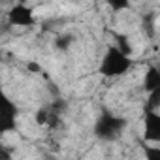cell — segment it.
<instances>
[{"instance_id":"cell-3","label":"cell","mask_w":160,"mask_h":160,"mask_svg":"<svg viewBox=\"0 0 160 160\" xmlns=\"http://www.w3.org/2000/svg\"><path fill=\"white\" fill-rule=\"evenodd\" d=\"M8 21L13 27L27 28V27H32L36 23V13H34V10L27 2H15L8 10Z\"/></svg>"},{"instance_id":"cell-8","label":"cell","mask_w":160,"mask_h":160,"mask_svg":"<svg viewBox=\"0 0 160 160\" xmlns=\"http://www.w3.org/2000/svg\"><path fill=\"white\" fill-rule=\"evenodd\" d=\"M72 43H73V38H72L70 34H60V36H57V40H55V47L60 49V51L70 49Z\"/></svg>"},{"instance_id":"cell-9","label":"cell","mask_w":160,"mask_h":160,"mask_svg":"<svg viewBox=\"0 0 160 160\" xmlns=\"http://www.w3.org/2000/svg\"><path fill=\"white\" fill-rule=\"evenodd\" d=\"M115 45H117L121 51H124L126 55H132V43H130L128 36H124V34H117V42H115Z\"/></svg>"},{"instance_id":"cell-11","label":"cell","mask_w":160,"mask_h":160,"mask_svg":"<svg viewBox=\"0 0 160 160\" xmlns=\"http://www.w3.org/2000/svg\"><path fill=\"white\" fill-rule=\"evenodd\" d=\"M27 68H28V72H32V73H40V72H42V66L36 64V62H28Z\"/></svg>"},{"instance_id":"cell-5","label":"cell","mask_w":160,"mask_h":160,"mask_svg":"<svg viewBox=\"0 0 160 160\" xmlns=\"http://www.w3.org/2000/svg\"><path fill=\"white\" fill-rule=\"evenodd\" d=\"M17 104L4 96L2 100V106H0V132L2 134H10V132H15V124H17Z\"/></svg>"},{"instance_id":"cell-7","label":"cell","mask_w":160,"mask_h":160,"mask_svg":"<svg viewBox=\"0 0 160 160\" xmlns=\"http://www.w3.org/2000/svg\"><path fill=\"white\" fill-rule=\"evenodd\" d=\"M106 6L115 13H122V12L130 10L132 0H106Z\"/></svg>"},{"instance_id":"cell-1","label":"cell","mask_w":160,"mask_h":160,"mask_svg":"<svg viewBox=\"0 0 160 160\" xmlns=\"http://www.w3.org/2000/svg\"><path fill=\"white\" fill-rule=\"evenodd\" d=\"M132 66H134V60L130 55L121 51L117 45H109L106 49L104 57L100 58L98 72H100V75H104L108 79H115V77L126 75L132 70Z\"/></svg>"},{"instance_id":"cell-10","label":"cell","mask_w":160,"mask_h":160,"mask_svg":"<svg viewBox=\"0 0 160 160\" xmlns=\"http://www.w3.org/2000/svg\"><path fill=\"white\" fill-rule=\"evenodd\" d=\"M160 143H151V147L145 149V156L149 158H160V149H158Z\"/></svg>"},{"instance_id":"cell-12","label":"cell","mask_w":160,"mask_h":160,"mask_svg":"<svg viewBox=\"0 0 160 160\" xmlns=\"http://www.w3.org/2000/svg\"><path fill=\"white\" fill-rule=\"evenodd\" d=\"M158 70H160V64H158Z\"/></svg>"},{"instance_id":"cell-4","label":"cell","mask_w":160,"mask_h":160,"mask_svg":"<svg viewBox=\"0 0 160 160\" xmlns=\"http://www.w3.org/2000/svg\"><path fill=\"white\" fill-rule=\"evenodd\" d=\"M141 126L145 143H160V109H145Z\"/></svg>"},{"instance_id":"cell-2","label":"cell","mask_w":160,"mask_h":160,"mask_svg":"<svg viewBox=\"0 0 160 160\" xmlns=\"http://www.w3.org/2000/svg\"><path fill=\"white\" fill-rule=\"evenodd\" d=\"M126 126L128 121L124 117L113 113H102L94 122V136L102 141H117L126 130Z\"/></svg>"},{"instance_id":"cell-6","label":"cell","mask_w":160,"mask_h":160,"mask_svg":"<svg viewBox=\"0 0 160 160\" xmlns=\"http://www.w3.org/2000/svg\"><path fill=\"white\" fill-rule=\"evenodd\" d=\"M143 91L145 94L160 91V70L158 66H149L143 73Z\"/></svg>"}]
</instances>
